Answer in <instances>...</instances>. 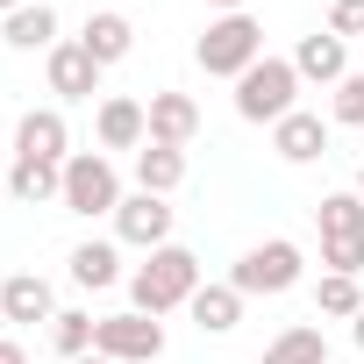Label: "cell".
Returning a JSON list of instances; mask_svg holds the SVG:
<instances>
[{
	"label": "cell",
	"mask_w": 364,
	"mask_h": 364,
	"mask_svg": "<svg viewBox=\"0 0 364 364\" xmlns=\"http://www.w3.org/2000/svg\"><path fill=\"white\" fill-rule=\"evenodd\" d=\"M200 293V257L186 250V243H164V250H150V264L129 279V300H136V314H171V307H186Z\"/></svg>",
	"instance_id": "1"
},
{
	"label": "cell",
	"mask_w": 364,
	"mask_h": 364,
	"mask_svg": "<svg viewBox=\"0 0 364 364\" xmlns=\"http://www.w3.org/2000/svg\"><path fill=\"white\" fill-rule=\"evenodd\" d=\"M193 58H200L208 79H243V72L264 58V29H257V15H250V8H243V15H215L208 36L193 43Z\"/></svg>",
	"instance_id": "2"
},
{
	"label": "cell",
	"mask_w": 364,
	"mask_h": 364,
	"mask_svg": "<svg viewBox=\"0 0 364 364\" xmlns=\"http://www.w3.org/2000/svg\"><path fill=\"white\" fill-rule=\"evenodd\" d=\"M293 93H300V72H293V58H257L243 79H236V114L243 122H286L293 114Z\"/></svg>",
	"instance_id": "3"
},
{
	"label": "cell",
	"mask_w": 364,
	"mask_h": 364,
	"mask_svg": "<svg viewBox=\"0 0 364 364\" xmlns=\"http://www.w3.org/2000/svg\"><path fill=\"white\" fill-rule=\"evenodd\" d=\"M65 215H114L122 208V171L107 164V150H72L65 157V200H58Z\"/></svg>",
	"instance_id": "4"
},
{
	"label": "cell",
	"mask_w": 364,
	"mask_h": 364,
	"mask_svg": "<svg viewBox=\"0 0 364 364\" xmlns=\"http://www.w3.org/2000/svg\"><path fill=\"white\" fill-rule=\"evenodd\" d=\"M300 272H307V257H300V243H286V236H272V243H257V250H243V257H236V272H229V286H236L243 300H257V293H286V286H300Z\"/></svg>",
	"instance_id": "5"
},
{
	"label": "cell",
	"mask_w": 364,
	"mask_h": 364,
	"mask_svg": "<svg viewBox=\"0 0 364 364\" xmlns=\"http://www.w3.org/2000/svg\"><path fill=\"white\" fill-rule=\"evenodd\" d=\"M93 350L100 357H114V364H157L164 357V321L157 314H107L100 328H93Z\"/></svg>",
	"instance_id": "6"
},
{
	"label": "cell",
	"mask_w": 364,
	"mask_h": 364,
	"mask_svg": "<svg viewBox=\"0 0 364 364\" xmlns=\"http://www.w3.org/2000/svg\"><path fill=\"white\" fill-rule=\"evenodd\" d=\"M114 236L136 243V250H164V243H171V208H164V193H122Z\"/></svg>",
	"instance_id": "7"
},
{
	"label": "cell",
	"mask_w": 364,
	"mask_h": 364,
	"mask_svg": "<svg viewBox=\"0 0 364 364\" xmlns=\"http://www.w3.org/2000/svg\"><path fill=\"white\" fill-rule=\"evenodd\" d=\"M93 136H100V150H143L150 143V107L129 100V93H107L100 114H93Z\"/></svg>",
	"instance_id": "8"
},
{
	"label": "cell",
	"mask_w": 364,
	"mask_h": 364,
	"mask_svg": "<svg viewBox=\"0 0 364 364\" xmlns=\"http://www.w3.org/2000/svg\"><path fill=\"white\" fill-rule=\"evenodd\" d=\"M15 157H36V164H65L72 157V129L58 107H29L15 122Z\"/></svg>",
	"instance_id": "9"
},
{
	"label": "cell",
	"mask_w": 364,
	"mask_h": 364,
	"mask_svg": "<svg viewBox=\"0 0 364 364\" xmlns=\"http://www.w3.org/2000/svg\"><path fill=\"white\" fill-rule=\"evenodd\" d=\"M79 43H86V58L107 72V65H122V58L136 50V22H129V15H114V8H93V15H86V29H79Z\"/></svg>",
	"instance_id": "10"
},
{
	"label": "cell",
	"mask_w": 364,
	"mask_h": 364,
	"mask_svg": "<svg viewBox=\"0 0 364 364\" xmlns=\"http://www.w3.org/2000/svg\"><path fill=\"white\" fill-rule=\"evenodd\" d=\"M293 72H300V79H314V86H343V79H350V50H343V36H336V29H314V36H300V50H293Z\"/></svg>",
	"instance_id": "11"
},
{
	"label": "cell",
	"mask_w": 364,
	"mask_h": 364,
	"mask_svg": "<svg viewBox=\"0 0 364 364\" xmlns=\"http://www.w3.org/2000/svg\"><path fill=\"white\" fill-rule=\"evenodd\" d=\"M43 72H50V93L58 100H93L100 93V65L86 58V43H58L43 58Z\"/></svg>",
	"instance_id": "12"
},
{
	"label": "cell",
	"mask_w": 364,
	"mask_h": 364,
	"mask_svg": "<svg viewBox=\"0 0 364 364\" xmlns=\"http://www.w3.org/2000/svg\"><path fill=\"white\" fill-rule=\"evenodd\" d=\"M272 150H279L286 164H314V157H328V122L307 114V107H293V114L272 129Z\"/></svg>",
	"instance_id": "13"
},
{
	"label": "cell",
	"mask_w": 364,
	"mask_h": 364,
	"mask_svg": "<svg viewBox=\"0 0 364 364\" xmlns=\"http://www.w3.org/2000/svg\"><path fill=\"white\" fill-rule=\"evenodd\" d=\"M193 136H200V107H193L186 93H150V143L186 150Z\"/></svg>",
	"instance_id": "14"
},
{
	"label": "cell",
	"mask_w": 364,
	"mask_h": 364,
	"mask_svg": "<svg viewBox=\"0 0 364 364\" xmlns=\"http://www.w3.org/2000/svg\"><path fill=\"white\" fill-rule=\"evenodd\" d=\"M0 307H8V321H50L58 314V293L43 272H15L8 286H0Z\"/></svg>",
	"instance_id": "15"
},
{
	"label": "cell",
	"mask_w": 364,
	"mask_h": 364,
	"mask_svg": "<svg viewBox=\"0 0 364 364\" xmlns=\"http://www.w3.org/2000/svg\"><path fill=\"white\" fill-rule=\"evenodd\" d=\"M0 36H8L15 50H58V8H43V0H29V8H15L8 22H0Z\"/></svg>",
	"instance_id": "16"
},
{
	"label": "cell",
	"mask_w": 364,
	"mask_h": 364,
	"mask_svg": "<svg viewBox=\"0 0 364 364\" xmlns=\"http://www.w3.org/2000/svg\"><path fill=\"white\" fill-rule=\"evenodd\" d=\"M186 314H193L200 336H229V328L243 321V293H236V286H200V293L186 300Z\"/></svg>",
	"instance_id": "17"
},
{
	"label": "cell",
	"mask_w": 364,
	"mask_h": 364,
	"mask_svg": "<svg viewBox=\"0 0 364 364\" xmlns=\"http://www.w3.org/2000/svg\"><path fill=\"white\" fill-rule=\"evenodd\" d=\"M8 193L43 208V200H65V164H36V157H15L8 164Z\"/></svg>",
	"instance_id": "18"
},
{
	"label": "cell",
	"mask_w": 364,
	"mask_h": 364,
	"mask_svg": "<svg viewBox=\"0 0 364 364\" xmlns=\"http://www.w3.org/2000/svg\"><path fill=\"white\" fill-rule=\"evenodd\" d=\"M178 178H186V150H164V143L136 150V193H178Z\"/></svg>",
	"instance_id": "19"
},
{
	"label": "cell",
	"mask_w": 364,
	"mask_h": 364,
	"mask_svg": "<svg viewBox=\"0 0 364 364\" xmlns=\"http://www.w3.org/2000/svg\"><path fill=\"white\" fill-rule=\"evenodd\" d=\"M264 364H328V343H321V328L293 321V328H279V336H272Z\"/></svg>",
	"instance_id": "20"
},
{
	"label": "cell",
	"mask_w": 364,
	"mask_h": 364,
	"mask_svg": "<svg viewBox=\"0 0 364 364\" xmlns=\"http://www.w3.org/2000/svg\"><path fill=\"white\" fill-rule=\"evenodd\" d=\"M72 279H79L86 293L114 286V279H122V250H114V243H79V250H72Z\"/></svg>",
	"instance_id": "21"
},
{
	"label": "cell",
	"mask_w": 364,
	"mask_h": 364,
	"mask_svg": "<svg viewBox=\"0 0 364 364\" xmlns=\"http://www.w3.org/2000/svg\"><path fill=\"white\" fill-rule=\"evenodd\" d=\"M93 328H100V321L79 314V307H58V314H50V343L65 350V364H72V357H93Z\"/></svg>",
	"instance_id": "22"
},
{
	"label": "cell",
	"mask_w": 364,
	"mask_h": 364,
	"mask_svg": "<svg viewBox=\"0 0 364 364\" xmlns=\"http://www.w3.org/2000/svg\"><path fill=\"white\" fill-rule=\"evenodd\" d=\"M314 314H364V293H357V279H343V272H321V286H314Z\"/></svg>",
	"instance_id": "23"
},
{
	"label": "cell",
	"mask_w": 364,
	"mask_h": 364,
	"mask_svg": "<svg viewBox=\"0 0 364 364\" xmlns=\"http://www.w3.org/2000/svg\"><path fill=\"white\" fill-rule=\"evenodd\" d=\"M314 215H321V236H364V200H357V186H350V193H328Z\"/></svg>",
	"instance_id": "24"
},
{
	"label": "cell",
	"mask_w": 364,
	"mask_h": 364,
	"mask_svg": "<svg viewBox=\"0 0 364 364\" xmlns=\"http://www.w3.org/2000/svg\"><path fill=\"white\" fill-rule=\"evenodd\" d=\"M321 264L343 272V279H357L364 272V236H321Z\"/></svg>",
	"instance_id": "25"
},
{
	"label": "cell",
	"mask_w": 364,
	"mask_h": 364,
	"mask_svg": "<svg viewBox=\"0 0 364 364\" xmlns=\"http://www.w3.org/2000/svg\"><path fill=\"white\" fill-rule=\"evenodd\" d=\"M336 122H350V129L364 122V72H350V79L336 86Z\"/></svg>",
	"instance_id": "26"
},
{
	"label": "cell",
	"mask_w": 364,
	"mask_h": 364,
	"mask_svg": "<svg viewBox=\"0 0 364 364\" xmlns=\"http://www.w3.org/2000/svg\"><path fill=\"white\" fill-rule=\"evenodd\" d=\"M328 29H336V36H364V0H336V8H328Z\"/></svg>",
	"instance_id": "27"
},
{
	"label": "cell",
	"mask_w": 364,
	"mask_h": 364,
	"mask_svg": "<svg viewBox=\"0 0 364 364\" xmlns=\"http://www.w3.org/2000/svg\"><path fill=\"white\" fill-rule=\"evenodd\" d=\"M0 364H29V357H22V343H8V336H0Z\"/></svg>",
	"instance_id": "28"
},
{
	"label": "cell",
	"mask_w": 364,
	"mask_h": 364,
	"mask_svg": "<svg viewBox=\"0 0 364 364\" xmlns=\"http://www.w3.org/2000/svg\"><path fill=\"white\" fill-rule=\"evenodd\" d=\"M208 8H222V15H243V8H250V0H208Z\"/></svg>",
	"instance_id": "29"
},
{
	"label": "cell",
	"mask_w": 364,
	"mask_h": 364,
	"mask_svg": "<svg viewBox=\"0 0 364 364\" xmlns=\"http://www.w3.org/2000/svg\"><path fill=\"white\" fill-rule=\"evenodd\" d=\"M350 343H357V350H364V314H357V321H350Z\"/></svg>",
	"instance_id": "30"
},
{
	"label": "cell",
	"mask_w": 364,
	"mask_h": 364,
	"mask_svg": "<svg viewBox=\"0 0 364 364\" xmlns=\"http://www.w3.org/2000/svg\"><path fill=\"white\" fill-rule=\"evenodd\" d=\"M15 8H29V0H0V22H8V15H15Z\"/></svg>",
	"instance_id": "31"
},
{
	"label": "cell",
	"mask_w": 364,
	"mask_h": 364,
	"mask_svg": "<svg viewBox=\"0 0 364 364\" xmlns=\"http://www.w3.org/2000/svg\"><path fill=\"white\" fill-rule=\"evenodd\" d=\"M72 364H114V357H100V350H93V357H72Z\"/></svg>",
	"instance_id": "32"
},
{
	"label": "cell",
	"mask_w": 364,
	"mask_h": 364,
	"mask_svg": "<svg viewBox=\"0 0 364 364\" xmlns=\"http://www.w3.org/2000/svg\"><path fill=\"white\" fill-rule=\"evenodd\" d=\"M357 200H364V164H357Z\"/></svg>",
	"instance_id": "33"
},
{
	"label": "cell",
	"mask_w": 364,
	"mask_h": 364,
	"mask_svg": "<svg viewBox=\"0 0 364 364\" xmlns=\"http://www.w3.org/2000/svg\"><path fill=\"white\" fill-rule=\"evenodd\" d=\"M0 200H8V171H0Z\"/></svg>",
	"instance_id": "34"
},
{
	"label": "cell",
	"mask_w": 364,
	"mask_h": 364,
	"mask_svg": "<svg viewBox=\"0 0 364 364\" xmlns=\"http://www.w3.org/2000/svg\"><path fill=\"white\" fill-rule=\"evenodd\" d=\"M0 321H8V307H0Z\"/></svg>",
	"instance_id": "35"
}]
</instances>
